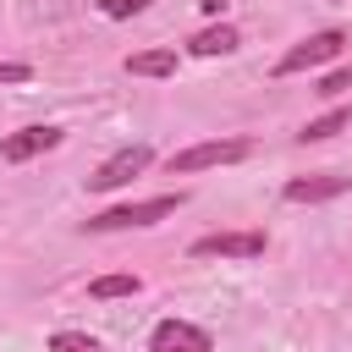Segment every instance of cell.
<instances>
[{
  "label": "cell",
  "mask_w": 352,
  "mask_h": 352,
  "mask_svg": "<svg viewBox=\"0 0 352 352\" xmlns=\"http://www.w3.org/2000/svg\"><path fill=\"white\" fill-rule=\"evenodd\" d=\"M187 204V192H160V198H138V204H116V209H104V214H94L88 220V231H126V226H154V220H165V214H176Z\"/></svg>",
  "instance_id": "1"
},
{
  "label": "cell",
  "mask_w": 352,
  "mask_h": 352,
  "mask_svg": "<svg viewBox=\"0 0 352 352\" xmlns=\"http://www.w3.org/2000/svg\"><path fill=\"white\" fill-rule=\"evenodd\" d=\"M253 143L248 138H209V143H192L182 154H170V176H192V170H214V165H236L248 160Z\"/></svg>",
  "instance_id": "2"
},
{
  "label": "cell",
  "mask_w": 352,
  "mask_h": 352,
  "mask_svg": "<svg viewBox=\"0 0 352 352\" xmlns=\"http://www.w3.org/2000/svg\"><path fill=\"white\" fill-rule=\"evenodd\" d=\"M346 50V33L341 28H319V33H308L302 44H292L280 60H275V77H297V72H308V66H324V60H336Z\"/></svg>",
  "instance_id": "3"
},
{
  "label": "cell",
  "mask_w": 352,
  "mask_h": 352,
  "mask_svg": "<svg viewBox=\"0 0 352 352\" xmlns=\"http://www.w3.org/2000/svg\"><path fill=\"white\" fill-rule=\"evenodd\" d=\"M148 165H154V148H148V143H126V148H116V154L88 176V187H94V192H116V187H126L132 176H143Z\"/></svg>",
  "instance_id": "4"
},
{
  "label": "cell",
  "mask_w": 352,
  "mask_h": 352,
  "mask_svg": "<svg viewBox=\"0 0 352 352\" xmlns=\"http://www.w3.org/2000/svg\"><path fill=\"white\" fill-rule=\"evenodd\" d=\"M264 248H270L264 231H209V236H198L187 253H192V258H264Z\"/></svg>",
  "instance_id": "5"
},
{
  "label": "cell",
  "mask_w": 352,
  "mask_h": 352,
  "mask_svg": "<svg viewBox=\"0 0 352 352\" xmlns=\"http://www.w3.org/2000/svg\"><path fill=\"white\" fill-rule=\"evenodd\" d=\"M148 352H214V341L192 319H160L154 336H148Z\"/></svg>",
  "instance_id": "6"
},
{
  "label": "cell",
  "mask_w": 352,
  "mask_h": 352,
  "mask_svg": "<svg viewBox=\"0 0 352 352\" xmlns=\"http://www.w3.org/2000/svg\"><path fill=\"white\" fill-rule=\"evenodd\" d=\"M60 143V126H22V132H11V138H0V160L6 165H22V160H33V154H44V148H55Z\"/></svg>",
  "instance_id": "7"
},
{
  "label": "cell",
  "mask_w": 352,
  "mask_h": 352,
  "mask_svg": "<svg viewBox=\"0 0 352 352\" xmlns=\"http://www.w3.org/2000/svg\"><path fill=\"white\" fill-rule=\"evenodd\" d=\"M346 187H352V176H336V170H324V176H292L286 182V204H330Z\"/></svg>",
  "instance_id": "8"
},
{
  "label": "cell",
  "mask_w": 352,
  "mask_h": 352,
  "mask_svg": "<svg viewBox=\"0 0 352 352\" xmlns=\"http://www.w3.org/2000/svg\"><path fill=\"white\" fill-rule=\"evenodd\" d=\"M236 44H242V33H236L231 22H220V28H204V33H192V38H187V50H192V55H231Z\"/></svg>",
  "instance_id": "9"
},
{
  "label": "cell",
  "mask_w": 352,
  "mask_h": 352,
  "mask_svg": "<svg viewBox=\"0 0 352 352\" xmlns=\"http://www.w3.org/2000/svg\"><path fill=\"white\" fill-rule=\"evenodd\" d=\"M126 72L132 77H170L176 72V50H138V55H126Z\"/></svg>",
  "instance_id": "10"
},
{
  "label": "cell",
  "mask_w": 352,
  "mask_h": 352,
  "mask_svg": "<svg viewBox=\"0 0 352 352\" xmlns=\"http://www.w3.org/2000/svg\"><path fill=\"white\" fill-rule=\"evenodd\" d=\"M346 126H352V110H346V104H336L330 116L308 121V126L297 132V143H324V138H336V132H346Z\"/></svg>",
  "instance_id": "11"
},
{
  "label": "cell",
  "mask_w": 352,
  "mask_h": 352,
  "mask_svg": "<svg viewBox=\"0 0 352 352\" xmlns=\"http://www.w3.org/2000/svg\"><path fill=\"white\" fill-rule=\"evenodd\" d=\"M88 297H99V302H110V297H138V275H99V280H88Z\"/></svg>",
  "instance_id": "12"
},
{
  "label": "cell",
  "mask_w": 352,
  "mask_h": 352,
  "mask_svg": "<svg viewBox=\"0 0 352 352\" xmlns=\"http://www.w3.org/2000/svg\"><path fill=\"white\" fill-rule=\"evenodd\" d=\"M50 352H99L88 336H77V330H55L50 336Z\"/></svg>",
  "instance_id": "13"
},
{
  "label": "cell",
  "mask_w": 352,
  "mask_h": 352,
  "mask_svg": "<svg viewBox=\"0 0 352 352\" xmlns=\"http://www.w3.org/2000/svg\"><path fill=\"white\" fill-rule=\"evenodd\" d=\"M341 88H352V66H336V72H324L314 94H324V99H330V94H341Z\"/></svg>",
  "instance_id": "14"
},
{
  "label": "cell",
  "mask_w": 352,
  "mask_h": 352,
  "mask_svg": "<svg viewBox=\"0 0 352 352\" xmlns=\"http://www.w3.org/2000/svg\"><path fill=\"white\" fill-rule=\"evenodd\" d=\"M143 6H148V0H99V11H104V16H138Z\"/></svg>",
  "instance_id": "15"
},
{
  "label": "cell",
  "mask_w": 352,
  "mask_h": 352,
  "mask_svg": "<svg viewBox=\"0 0 352 352\" xmlns=\"http://www.w3.org/2000/svg\"><path fill=\"white\" fill-rule=\"evenodd\" d=\"M33 77V66H22V60H0V82H28Z\"/></svg>",
  "instance_id": "16"
}]
</instances>
